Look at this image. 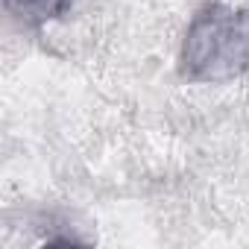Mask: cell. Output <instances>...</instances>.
Returning <instances> with one entry per match:
<instances>
[{
	"instance_id": "6da1fadb",
	"label": "cell",
	"mask_w": 249,
	"mask_h": 249,
	"mask_svg": "<svg viewBox=\"0 0 249 249\" xmlns=\"http://www.w3.org/2000/svg\"><path fill=\"white\" fill-rule=\"evenodd\" d=\"M249 71V9L208 0L188 24L179 73L188 82H231Z\"/></svg>"
},
{
	"instance_id": "7a4b0ae2",
	"label": "cell",
	"mask_w": 249,
	"mask_h": 249,
	"mask_svg": "<svg viewBox=\"0 0 249 249\" xmlns=\"http://www.w3.org/2000/svg\"><path fill=\"white\" fill-rule=\"evenodd\" d=\"M73 0H3L6 12L24 27H44L62 18Z\"/></svg>"
}]
</instances>
